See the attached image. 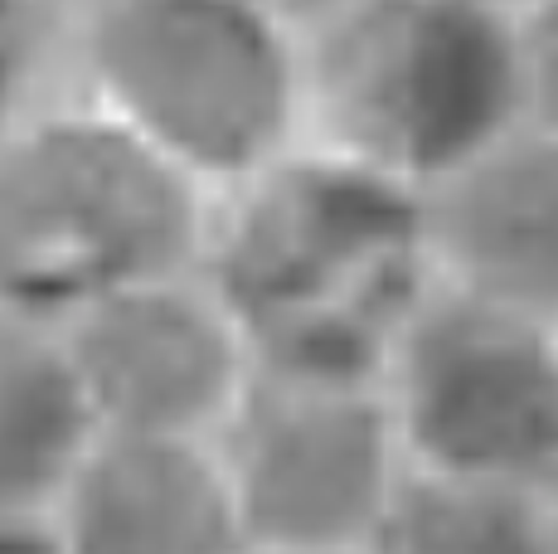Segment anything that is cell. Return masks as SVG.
<instances>
[{"instance_id": "cell-1", "label": "cell", "mask_w": 558, "mask_h": 554, "mask_svg": "<svg viewBox=\"0 0 558 554\" xmlns=\"http://www.w3.org/2000/svg\"><path fill=\"white\" fill-rule=\"evenodd\" d=\"M204 273L263 370L379 375L433 287L423 195L302 142L209 215Z\"/></svg>"}, {"instance_id": "cell-2", "label": "cell", "mask_w": 558, "mask_h": 554, "mask_svg": "<svg viewBox=\"0 0 558 554\" xmlns=\"http://www.w3.org/2000/svg\"><path fill=\"white\" fill-rule=\"evenodd\" d=\"M524 127L514 5L360 0L306 39V142L427 195Z\"/></svg>"}, {"instance_id": "cell-3", "label": "cell", "mask_w": 558, "mask_h": 554, "mask_svg": "<svg viewBox=\"0 0 558 554\" xmlns=\"http://www.w3.org/2000/svg\"><path fill=\"white\" fill-rule=\"evenodd\" d=\"M209 190L107 112L0 132V302L53 326L204 263Z\"/></svg>"}, {"instance_id": "cell-4", "label": "cell", "mask_w": 558, "mask_h": 554, "mask_svg": "<svg viewBox=\"0 0 558 554\" xmlns=\"http://www.w3.org/2000/svg\"><path fill=\"white\" fill-rule=\"evenodd\" d=\"M88 83L93 108L209 195L306 142V39L257 0H98Z\"/></svg>"}, {"instance_id": "cell-5", "label": "cell", "mask_w": 558, "mask_h": 554, "mask_svg": "<svg viewBox=\"0 0 558 554\" xmlns=\"http://www.w3.org/2000/svg\"><path fill=\"white\" fill-rule=\"evenodd\" d=\"M379 385L413 472L558 496V322L433 277Z\"/></svg>"}, {"instance_id": "cell-6", "label": "cell", "mask_w": 558, "mask_h": 554, "mask_svg": "<svg viewBox=\"0 0 558 554\" xmlns=\"http://www.w3.org/2000/svg\"><path fill=\"white\" fill-rule=\"evenodd\" d=\"M214 447L253 554H364L408 477L379 375L257 365Z\"/></svg>"}, {"instance_id": "cell-7", "label": "cell", "mask_w": 558, "mask_h": 554, "mask_svg": "<svg viewBox=\"0 0 558 554\" xmlns=\"http://www.w3.org/2000/svg\"><path fill=\"white\" fill-rule=\"evenodd\" d=\"M63 336L98 433L214 443L257 375L248 336L204 268L107 297Z\"/></svg>"}, {"instance_id": "cell-8", "label": "cell", "mask_w": 558, "mask_h": 554, "mask_svg": "<svg viewBox=\"0 0 558 554\" xmlns=\"http://www.w3.org/2000/svg\"><path fill=\"white\" fill-rule=\"evenodd\" d=\"M433 277L558 322V136L514 127L423 195Z\"/></svg>"}, {"instance_id": "cell-9", "label": "cell", "mask_w": 558, "mask_h": 554, "mask_svg": "<svg viewBox=\"0 0 558 554\" xmlns=\"http://www.w3.org/2000/svg\"><path fill=\"white\" fill-rule=\"evenodd\" d=\"M49 526L63 554H253L214 443L98 433Z\"/></svg>"}, {"instance_id": "cell-10", "label": "cell", "mask_w": 558, "mask_h": 554, "mask_svg": "<svg viewBox=\"0 0 558 554\" xmlns=\"http://www.w3.org/2000/svg\"><path fill=\"white\" fill-rule=\"evenodd\" d=\"M93 443L63 326L0 302V516H49Z\"/></svg>"}, {"instance_id": "cell-11", "label": "cell", "mask_w": 558, "mask_h": 554, "mask_svg": "<svg viewBox=\"0 0 558 554\" xmlns=\"http://www.w3.org/2000/svg\"><path fill=\"white\" fill-rule=\"evenodd\" d=\"M364 554H558V496L408 467Z\"/></svg>"}, {"instance_id": "cell-12", "label": "cell", "mask_w": 558, "mask_h": 554, "mask_svg": "<svg viewBox=\"0 0 558 554\" xmlns=\"http://www.w3.org/2000/svg\"><path fill=\"white\" fill-rule=\"evenodd\" d=\"M514 49H520L524 127L558 136V0L514 5Z\"/></svg>"}, {"instance_id": "cell-13", "label": "cell", "mask_w": 558, "mask_h": 554, "mask_svg": "<svg viewBox=\"0 0 558 554\" xmlns=\"http://www.w3.org/2000/svg\"><path fill=\"white\" fill-rule=\"evenodd\" d=\"M39 49V0H0V122L29 79Z\"/></svg>"}, {"instance_id": "cell-14", "label": "cell", "mask_w": 558, "mask_h": 554, "mask_svg": "<svg viewBox=\"0 0 558 554\" xmlns=\"http://www.w3.org/2000/svg\"><path fill=\"white\" fill-rule=\"evenodd\" d=\"M257 5H263L267 15L282 20L287 29H296L302 39H316L320 29L336 25L350 5H360V0H257Z\"/></svg>"}, {"instance_id": "cell-15", "label": "cell", "mask_w": 558, "mask_h": 554, "mask_svg": "<svg viewBox=\"0 0 558 554\" xmlns=\"http://www.w3.org/2000/svg\"><path fill=\"white\" fill-rule=\"evenodd\" d=\"M0 554H63L49 516H0Z\"/></svg>"}, {"instance_id": "cell-16", "label": "cell", "mask_w": 558, "mask_h": 554, "mask_svg": "<svg viewBox=\"0 0 558 554\" xmlns=\"http://www.w3.org/2000/svg\"><path fill=\"white\" fill-rule=\"evenodd\" d=\"M500 5H520V0H500Z\"/></svg>"}]
</instances>
